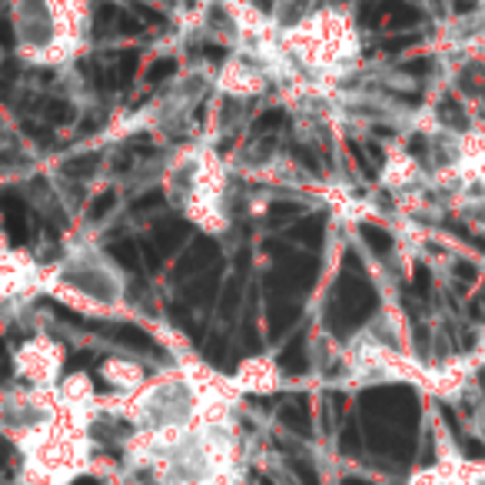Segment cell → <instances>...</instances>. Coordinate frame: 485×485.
I'll return each instance as SVG.
<instances>
[{"label":"cell","instance_id":"obj_3","mask_svg":"<svg viewBox=\"0 0 485 485\" xmlns=\"http://www.w3.org/2000/svg\"><path fill=\"white\" fill-rule=\"evenodd\" d=\"M452 170H456V176H459V186H472V183H479L482 186V193H485V156L479 160V163H472V166H459V163H452Z\"/></svg>","mask_w":485,"mask_h":485},{"label":"cell","instance_id":"obj_4","mask_svg":"<svg viewBox=\"0 0 485 485\" xmlns=\"http://www.w3.org/2000/svg\"><path fill=\"white\" fill-rule=\"evenodd\" d=\"M107 376H110V382H117V386H136L140 369L130 366V362H107Z\"/></svg>","mask_w":485,"mask_h":485},{"label":"cell","instance_id":"obj_6","mask_svg":"<svg viewBox=\"0 0 485 485\" xmlns=\"http://www.w3.org/2000/svg\"><path fill=\"white\" fill-rule=\"evenodd\" d=\"M70 485H100V482H97L94 476H80V479H74Z\"/></svg>","mask_w":485,"mask_h":485},{"label":"cell","instance_id":"obj_1","mask_svg":"<svg viewBox=\"0 0 485 485\" xmlns=\"http://www.w3.org/2000/svg\"><path fill=\"white\" fill-rule=\"evenodd\" d=\"M419 180V163L402 150H392L386 156V166H382V183L392 186V190H406Z\"/></svg>","mask_w":485,"mask_h":485},{"label":"cell","instance_id":"obj_2","mask_svg":"<svg viewBox=\"0 0 485 485\" xmlns=\"http://www.w3.org/2000/svg\"><path fill=\"white\" fill-rule=\"evenodd\" d=\"M282 426H290L300 436H310V409H306L302 399H292L290 406L282 409Z\"/></svg>","mask_w":485,"mask_h":485},{"label":"cell","instance_id":"obj_7","mask_svg":"<svg viewBox=\"0 0 485 485\" xmlns=\"http://www.w3.org/2000/svg\"><path fill=\"white\" fill-rule=\"evenodd\" d=\"M342 485H372V482H366V479H356V476H350V479H342Z\"/></svg>","mask_w":485,"mask_h":485},{"label":"cell","instance_id":"obj_5","mask_svg":"<svg viewBox=\"0 0 485 485\" xmlns=\"http://www.w3.org/2000/svg\"><path fill=\"white\" fill-rule=\"evenodd\" d=\"M292 472H296V479H300L302 485H322L320 472H316V469H312L306 459H296V462H292Z\"/></svg>","mask_w":485,"mask_h":485},{"label":"cell","instance_id":"obj_8","mask_svg":"<svg viewBox=\"0 0 485 485\" xmlns=\"http://www.w3.org/2000/svg\"><path fill=\"white\" fill-rule=\"evenodd\" d=\"M4 462H7V449L0 446V466H4Z\"/></svg>","mask_w":485,"mask_h":485}]
</instances>
